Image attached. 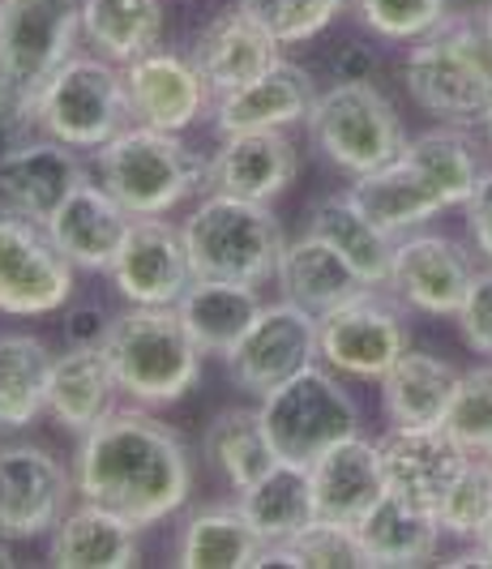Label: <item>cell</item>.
Returning <instances> with one entry per match:
<instances>
[{
    "label": "cell",
    "mask_w": 492,
    "mask_h": 569,
    "mask_svg": "<svg viewBox=\"0 0 492 569\" xmlns=\"http://www.w3.org/2000/svg\"><path fill=\"white\" fill-rule=\"evenodd\" d=\"M73 485L82 501L108 506L133 527H154L189 501L193 467L175 428L142 407H124L82 432Z\"/></svg>",
    "instance_id": "6da1fadb"
},
{
    "label": "cell",
    "mask_w": 492,
    "mask_h": 569,
    "mask_svg": "<svg viewBox=\"0 0 492 569\" xmlns=\"http://www.w3.org/2000/svg\"><path fill=\"white\" fill-rule=\"evenodd\" d=\"M480 180L475 146L463 129H429L403 146V154L385 168L355 176L351 201L390 236L424 228L433 214L466 206Z\"/></svg>",
    "instance_id": "7a4b0ae2"
},
{
    "label": "cell",
    "mask_w": 492,
    "mask_h": 569,
    "mask_svg": "<svg viewBox=\"0 0 492 569\" xmlns=\"http://www.w3.org/2000/svg\"><path fill=\"white\" fill-rule=\"evenodd\" d=\"M103 356L117 372L120 395L142 407L180 402L202 372V347L180 321L175 305H133L103 330Z\"/></svg>",
    "instance_id": "3957f363"
},
{
    "label": "cell",
    "mask_w": 492,
    "mask_h": 569,
    "mask_svg": "<svg viewBox=\"0 0 492 569\" xmlns=\"http://www.w3.org/2000/svg\"><path fill=\"white\" fill-rule=\"evenodd\" d=\"M184 249L198 279L265 283L270 274H279L288 240L265 201L210 193L184 223Z\"/></svg>",
    "instance_id": "277c9868"
},
{
    "label": "cell",
    "mask_w": 492,
    "mask_h": 569,
    "mask_svg": "<svg viewBox=\"0 0 492 569\" xmlns=\"http://www.w3.org/2000/svg\"><path fill=\"white\" fill-rule=\"evenodd\" d=\"M94 154H99V176L108 193L120 206H129L138 219L168 214L205 184V163L180 142V133H168V129L129 124Z\"/></svg>",
    "instance_id": "5b68a950"
},
{
    "label": "cell",
    "mask_w": 492,
    "mask_h": 569,
    "mask_svg": "<svg viewBox=\"0 0 492 569\" xmlns=\"http://www.w3.org/2000/svg\"><path fill=\"white\" fill-rule=\"evenodd\" d=\"M82 0H0V78L9 108L30 116L43 86L73 57Z\"/></svg>",
    "instance_id": "8992f818"
},
{
    "label": "cell",
    "mask_w": 492,
    "mask_h": 569,
    "mask_svg": "<svg viewBox=\"0 0 492 569\" xmlns=\"http://www.w3.org/2000/svg\"><path fill=\"white\" fill-rule=\"evenodd\" d=\"M129 116L133 108H129L124 69H117V60L108 57H69L30 108V120L48 138L73 146V150L108 146L120 129H129L124 124Z\"/></svg>",
    "instance_id": "52a82bcc"
},
{
    "label": "cell",
    "mask_w": 492,
    "mask_h": 569,
    "mask_svg": "<svg viewBox=\"0 0 492 569\" xmlns=\"http://www.w3.org/2000/svg\"><path fill=\"white\" fill-rule=\"evenodd\" d=\"M309 138L339 171L369 176L403 154L406 133L394 103L373 82H339L318 94Z\"/></svg>",
    "instance_id": "ba28073f"
},
{
    "label": "cell",
    "mask_w": 492,
    "mask_h": 569,
    "mask_svg": "<svg viewBox=\"0 0 492 569\" xmlns=\"http://www.w3.org/2000/svg\"><path fill=\"white\" fill-rule=\"evenodd\" d=\"M261 420L274 455L295 467H313L330 446L360 432L355 399L318 365L300 369L279 390H270L261 399Z\"/></svg>",
    "instance_id": "9c48e42d"
},
{
    "label": "cell",
    "mask_w": 492,
    "mask_h": 569,
    "mask_svg": "<svg viewBox=\"0 0 492 569\" xmlns=\"http://www.w3.org/2000/svg\"><path fill=\"white\" fill-rule=\"evenodd\" d=\"M73 261L52 231L18 210H0V313L48 317L73 296Z\"/></svg>",
    "instance_id": "30bf717a"
},
{
    "label": "cell",
    "mask_w": 492,
    "mask_h": 569,
    "mask_svg": "<svg viewBox=\"0 0 492 569\" xmlns=\"http://www.w3.org/2000/svg\"><path fill=\"white\" fill-rule=\"evenodd\" d=\"M321 356V317L309 309L279 300V305H261L253 326L244 330V339L228 351V372L240 390L265 399L270 390H279L300 369L318 365Z\"/></svg>",
    "instance_id": "8fae6325"
},
{
    "label": "cell",
    "mask_w": 492,
    "mask_h": 569,
    "mask_svg": "<svg viewBox=\"0 0 492 569\" xmlns=\"http://www.w3.org/2000/svg\"><path fill=\"white\" fill-rule=\"evenodd\" d=\"M406 90L424 112L441 116L450 124H471L484 120L492 108V82L489 73L475 64L459 39L454 22L445 18L433 34L415 39L411 57H406Z\"/></svg>",
    "instance_id": "7c38bea8"
},
{
    "label": "cell",
    "mask_w": 492,
    "mask_h": 569,
    "mask_svg": "<svg viewBox=\"0 0 492 569\" xmlns=\"http://www.w3.org/2000/svg\"><path fill=\"white\" fill-rule=\"evenodd\" d=\"M403 351H411L406 317L376 287H364L348 305L321 317V360L348 377L381 381Z\"/></svg>",
    "instance_id": "4fadbf2b"
},
{
    "label": "cell",
    "mask_w": 492,
    "mask_h": 569,
    "mask_svg": "<svg viewBox=\"0 0 492 569\" xmlns=\"http://www.w3.org/2000/svg\"><path fill=\"white\" fill-rule=\"evenodd\" d=\"M69 492H78L73 476L39 446L0 450V531L9 540H39L57 531Z\"/></svg>",
    "instance_id": "5bb4252c"
},
{
    "label": "cell",
    "mask_w": 492,
    "mask_h": 569,
    "mask_svg": "<svg viewBox=\"0 0 492 569\" xmlns=\"http://www.w3.org/2000/svg\"><path fill=\"white\" fill-rule=\"evenodd\" d=\"M108 274L129 305H180V296L198 279L184 249V228H172L159 214L133 219Z\"/></svg>",
    "instance_id": "9a60e30c"
},
{
    "label": "cell",
    "mask_w": 492,
    "mask_h": 569,
    "mask_svg": "<svg viewBox=\"0 0 492 569\" xmlns=\"http://www.w3.org/2000/svg\"><path fill=\"white\" fill-rule=\"evenodd\" d=\"M471 283H475V266H471V253L459 240L433 236V231L399 236L390 287L415 313L459 317Z\"/></svg>",
    "instance_id": "2e32d148"
},
{
    "label": "cell",
    "mask_w": 492,
    "mask_h": 569,
    "mask_svg": "<svg viewBox=\"0 0 492 569\" xmlns=\"http://www.w3.org/2000/svg\"><path fill=\"white\" fill-rule=\"evenodd\" d=\"M381 467H385V485L394 497H403L406 506L433 510L441 506L445 488L459 480L466 467V450L445 432L441 425L433 428H390L381 441Z\"/></svg>",
    "instance_id": "e0dca14e"
},
{
    "label": "cell",
    "mask_w": 492,
    "mask_h": 569,
    "mask_svg": "<svg viewBox=\"0 0 492 569\" xmlns=\"http://www.w3.org/2000/svg\"><path fill=\"white\" fill-rule=\"evenodd\" d=\"M318 103V90L313 78L291 64V60H274L265 73H258L253 82L235 86L228 94H214L210 116H214V129L219 138H232V133H258V129H288L295 120H309Z\"/></svg>",
    "instance_id": "ac0fdd59"
},
{
    "label": "cell",
    "mask_w": 492,
    "mask_h": 569,
    "mask_svg": "<svg viewBox=\"0 0 492 569\" xmlns=\"http://www.w3.org/2000/svg\"><path fill=\"white\" fill-rule=\"evenodd\" d=\"M124 86H129L133 120L150 129L184 133L210 108V86L198 73V64L159 48L124 64Z\"/></svg>",
    "instance_id": "d6986e66"
},
{
    "label": "cell",
    "mask_w": 492,
    "mask_h": 569,
    "mask_svg": "<svg viewBox=\"0 0 492 569\" xmlns=\"http://www.w3.org/2000/svg\"><path fill=\"white\" fill-rule=\"evenodd\" d=\"M300 154L283 129L232 133L205 163V189L244 201H274L295 180Z\"/></svg>",
    "instance_id": "ffe728a7"
},
{
    "label": "cell",
    "mask_w": 492,
    "mask_h": 569,
    "mask_svg": "<svg viewBox=\"0 0 492 569\" xmlns=\"http://www.w3.org/2000/svg\"><path fill=\"white\" fill-rule=\"evenodd\" d=\"M82 180H87V171L78 163L73 146L57 142V138L13 146V150L0 154V201H4V210H18V214H27L43 228Z\"/></svg>",
    "instance_id": "44dd1931"
},
{
    "label": "cell",
    "mask_w": 492,
    "mask_h": 569,
    "mask_svg": "<svg viewBox=\"0 0 492 569\" xmlns=\"http://www.w3.org/2000/svg\"><path fill=\"white\" fill-rule=\"evenodd\" d=\"M133 210L120 206L108 184H90L82 180L57 214L48 219V231L60 244V253L69 257L78 270H112L117 253L129 240V228H133Z\"/></svg>",
    "instance_id": "7402d4cb"
},
{
    "label": "cell",
    "mask_w": 492,
    "mask_h": 569,
    "mask_svg": "<svg viewBox=\"0 0 492 569\" xmlns=\"http://www.w3.org/2000/svg\"><path fill=\"white\" fill-rule=\"evenodd\" d=\"M313 476V497H318V518L325 522H343V527H360L376 501L390 492L385 485V467H381V450L369 437H348L339 446H330L325 455L309 467Z\"/></svg>",
    "instance_id": "603a6c76"
},
{
    "label": "cell",
    "mask_w": 492,
    "mask_h": 569,
    "mask_svg": "<svg viewBox=\"0 0 492 569\" xmlns=\"http://www.w3.org/2000/svg\"><path fill=\"white\" fill-rule=\"evenodd\" d=\"M279 48L283 43L235 4V9H223L205 22L189 60L198 64L210 94H228L235 86L253 82L258 73H265L279 60Z\"/></svg>",
    "instance_id": "cb8c5ba5"
},
{
    "label": "cell",
    "mask_w": 492,
    "mask_h": 569,
    "mask_svg": "<svg viewBox=\"0 0 492 569\" xmlns=\"http://www.w3.org/2000/svg\"><path fill=\"white\" fill-rule=\"evenodd\" d=\"M138 531L129 518H120L108 506L82 501L78 510H69L52 531L48 543V561L57 569H133L142 561Z\"/></svg>",
    "instance_id": "d4e9b609"
},
{
    "label": "cell",
    "mask_w": 492,
    "mask_h": 569,
    "mask_svg": "<svg viewBox=\"0 0 492 569\" xmlns=\"http://www.w3.org/2000/svg\"><path fill=\"white\" fill-rule=\"evenodd\" d=\"M459 377L450 360L429 351H403L394 369L381 377V411L390 428H433L445 420L450 399L459 390Z\"/></svg>",
    "instance_id": "484cf974"
},
{
    "label": "cell",
    "mask_w": 492,
    "mask_h": 569,
    "mask_svg": "<svg viewBox=\"0 0 492 569\" xmlns=\"http://www.w3.org/2000/svg\"><path fill=\"white\" fill-rule=\"evenodd\" d=\"M117 372L108 365L99 342H73L64 356L52 365V395H48V411L57 416L60 428L69 432H90L103 416H112L117 407Z\"/></svg>",
    "instance_id": "4316f807"
},
{
    "label": "cell",
    "mask_w": 492,
    "mask_h": 569,
    "mask_svg": "<svg viewBox=\"0 0 492 569\" xmlns=\"http://www.w3.org/2000/svg\"><path fill=\"white\" fill-rule=\"evenodd\" d=\"M283 296L291 305L309 309L313 317H325L330 309L348 305L351 296L364 291V279L348 266V257L339 253L334 244H325L318 231H304L300 240H291L279 261V274Z\"/></svg>",
    "instance_id": "83f0119b"
},
{
    "label": "cell",
    "mask_w": 492,
    "mask_h": 569,
    "mask_svg": "<svg viewBox=\"0 0 492 569\" xmlns=\"http://www.w3.org/2000/svg\"><path fill=\"white\" fill-rule=\"evenodd\" d=\"M180 321L189 326L193 342L205 356H228L244 330L261 313L258 283H232V279H193L180 296Z\"/></svg>",
    "instance_id": "f1b7e54d"
},
{
    "label": "cell",
    "mask_w": 492,
    "mask_h": 569,
    "mask_svg": "<svg viewBox=\"0 0 492 569\" xmlns=\"http://www.w3.org/2000/svg\"><path fill=\"white\" fill-rule=\"evenodd\" d=\"M309 231H318L325 244H334L339 253L348 257V266L364 279L369 287H390V270H394V236L373 223L351 193L343 198H321L313 206Z\"/></svg>",
    "instance_id": "f546056e"
},
{
    "label": "cell",
    "mask_w": 492,
    "mask_h": 569,
    "mask_svg": "<svg viewBox=\"0 0 492 569\" xmlns=\"http://www.w3.org/2000/svg\"><path fill=\"white\" fill-rule=\"evenodd\" d=\"M261 540L253 522L244 518L240 501L235 506H210L198 510L175 540V566L180 569H249L258 566Z\"/></svg>",
    "instance_id": "4dcf8cb0"
},
{
    "label": "cell",
    "mask_w": 492,
    "mask_h": 569,
    "mask_svg": "<svg viewBox=\"0 0 492 569\" xmlns=\"http://www.w3.org/2000/svg\"><path fill=\"white\" fill-rule=\"evenodd\" d=\"M240 510L265 543H283L300 536L309 522H318V497H313L309 467L279 458L258 485L240 492Z\"/></svg>",
    "instance_id": "1f68e13d"
},
{
    "label": "cell",
    "mask_w": 492,
    "mask_h": 569,
    "mask_svg": "<svg viewBox=\"0 0 492 569\" xmlns=\"http://www.w3.org/2000/svg\"><path fill=\"white\" fill-rule=\"evenodd\" d=\"M355 536L369 552V566H424L441 543V522L433 510L406 506L403 497L385 492L376 510L355 527Z\"/></svg>",
    "instance_id": "d6a6232c"
},
{
    "label": "cell",
    "mask_w": 492,
    "mask_h": 569,
    "mask_svg": "<svg viewBox=\"0 0 492 569\" xmlns=\"http://www.w3.org/2000/svg\"><path fill=\"white\" fill-rule=\"evenodd\" d=\"M205 458L210 467L235 488H253L279 462L274 446H270V432H265V420H261V407H228L219 411L210 428H205Z\"/></svg>",
    "instance_id": "836d02e7"
},
{
    "label": "cell",
    "mask_w": 492,
    "mask_h": 569,
    "mask_svg": "<svg viewBox=\"0 0 492 569\" xmlns=\"http://www.w3.org/2000/svg\"><path fill=\"white\" fill-rule=\"evenodd\" d=\"M57 356L30 335H0V428H27L48 411Z\"/></svg>",
    "instance_id": "e575fe53"
},
{
    "label": "cell",
    "mask_w": 492,
    "mask_h": 569,
    "mask_svg": "<svg viewBox=\"0 0 492 569\" xmlns=\"http://www.w3.org/2000/svg\"><path fill=\"white\" fill-rule=\"evenodd\" d=\"M87 39L117 64H133L159 48L163 0H82Z\"/></svg>",
    "instance_id": "d590c367"
},
{
    "label": "cell",
    "mask_w": 492,
    "mask_h": 569,
    "mask_svg": "<svg viewBox=\"0 0 492 569\" xmlns=\"http://www.w3.org/2000/svg\"><path fill=\"white\" fill-rule=\"evenodd\" d=\"M258 566H300V569H364L369 552L355 536V527L343 522H309L300 536L283 543H265Z\"/></svg>",
    "instance_id": "8d00e7d4"
},
{
    "label": "cell",
    "mask_w": 492,
    "mask_h": 569,
    "mask_svg": "<svg viewBox=\"0 0 492 569\" xmlns=\"http://www.w3.org/2000/svg\"><path fill=\"white\" fill-rule=\"evenodd\" d=\"M492 518V467L489 458H466L459 480L445 488L441 506H436V522L441 536L454 540H480Z\"/></svg>",
    "instance_id": "74e56055"
},
{
    "label": "cell",
    "mask_w": 492,
    "mask_h": 569,
    "mask_svg": "<svg viewBox=\"0 0 492 569\" xmlns=\"http://www.w3.org/2000/svg\"><path fill=\"white\" fill-rule=\"evenodd\" d=\"M441 428L463 446L471 458L492 455V365H480L459 377V390Z\"/></svg>",
    "instance_id": "f35d334b"
},
{
    "label": "cell",
    "mask_w": 492,
    "mask_h": 569,
    "mask_svg": "<svg viewBox=\"0 0 492 569\" xmlns=\"http://www.w3.org/2000/svg\"><path fill=\"white\" fill-rule=\"evenodd\" d=\"M351 0H240V9L270 30L283 48L318 39L321 30L330 27Z\"/></svg>",
    "instance_id": "ab89813d"
},
{
    "label": "cell",
    "mask_w": 492,
    "mask_h": 569,
    "mask_svg": "<svg viewBox=\"0 0 492 569\" xmlns=\"http://www.w3.org/2000/svg\"><path fill=\"white\" fill-rule=\"evenodd\" d=\"M351 4L373 34L399 43H415L450 18V0H351Z\"/></svg>",
    "instance_id": "60d3db41"
},
{
    "label": "cell",
    "mask_w": 492,
    "mask_h": 569,
    "mask_svg": "<svg viewBox=\"0 0 492 569\" xmlns=\"http://www.w3.org/2000/svg\"><path fill=\"white\" fill-rule=\"evenodd\" d=\"M459 330L466 347H475L480 356H492V270H475V283L466 291L463 309H459Z\"/></svg>",
    "instance_id": "b9f144b4"
},
{
    "label": "cell",
    "mask_w": 492,
    "mask_h": 569,
    "mask_svg": "<svg viewBox=\"0 0 492 569\" xmlns=\"http://www.w3.org/2000/svg\"><path fill=\"white\" fill-rule=\"evenodd\" d=\"M466 231L475 240V253H484L492 261V171H480L475 193L466 198Z\"/></svg>",
    "instance_id": "7bdbcfd3"
},
{
    "label": "cell",
    "mask_w": 492,
    "mask_h": 569,
    "mask_svg": "<svg viewBox=\"0 0 492 569\" xmlns=\"http://www.w3.org/2000/svg\"><path fill=\"white\" fill-rule=\"evenodd\" d=\"M373 52L369 48H360V43H351L343 48L339 57H334V73H339V82H369L373 78Z\"/></svg>",
    "instance_id": "ee69618b"
},
{
    "label": "cell",
    "mask_w": 492,
    "mask_h": 569,
    "mask_svg": "<svg viewBox=\"0 0 492 569\" xmlns=\"http://www.w3.org/2000/svg\"><path fill=\"white\" fill-rule=\"evenodd\" d=\"M69 342H99L103 339V330H108V321H103V313L94 309V305H82V309H73L69 313Z\"/></svg>",
    "instance_id": "f6af8a7d"
},
{
    "label": "cell",
    "mask_w": 492,
    "mask_h": 569,
    "mask_svg": "<svg viewBox=\"0 0 492 569\" xmlns=\"http://www.w3.org/2000/svg\"><path fill=\"white\" fill-rule=\"evenodd\" d=\"M4 540H9V536L0 531V569H9V566H13V552H9V543H4Z\"/></svg>",
    "instance_id": "bcb514c9"
},
{
    "label": "cell",
    "mask_w": 492,
    "mask_h": 569,
    "mask_svg": "<svg viewBox=\"0 0 492 569\" xmlns=\"http://www.w3.org/2000/svg\"><path fill=\"white\" fill-rule=\"evenodd\" d=\"M480 548H484V552H489V561H492V518H489V527H484V536H480Z\"/></svg>",
    "instance_id": "7dc6e473"
},
{
    "label": "cell",
    "mask_w": 492,
    "mask_h": 569,
    "mask_svg": "<svg viewBox=\"0 0 492 569\" xmlns=\"http://www.w3.org/2000/svg\"><path fill=\"white\" fill-rule=\"evenodd\" d=\"M4 112H9V90H4V78H0V124H4Z\"/></svg>",
    "instance_id": "c3c4849f"
},
{
    "label": "cell",
    "mask_w": 492,
    "mask_h": 569,
    "mask_svg": "<svg viewBox=\"0 0 492 569\" xmlns=\"http://www.w3.org/2000/svg\"><path fill=\"white\" fill-rule=\"evenodd\" d=\"M480 124H484V133H489V146H492V108L484 112V120H480Z\"/></svg>",
    "instance_id": "681fc988"
},
{
    "label": "cell",
    "mask_w": 492,
    "mask_h": 569,
    "mask_svg": "<svg viewBox=\"0 0 492 569\" xmlns=\"http://www.w3.org/2000/svg\"><path fill=\"white\" fill-rule=\"evenodd\" d=\"M484 22H489V30H492V0L484 4Z\"/></svg>",
    "instance_id": "f907efd6"
},
{
    "label": "cell",
    "mask_w": 492,
    "mask_h": 569,
    "mask_svg": "<svg viewBox=\"0 0 492 569\" xmlns=\"http://www.w3.org/2000/svg\"><path fill=\"white\" fill-rule=\"evenodd\" d=\"M489 467H492V455H489Z\"/></svg>",
    "instance_id": "816d5d0a"
}]
</instances>
